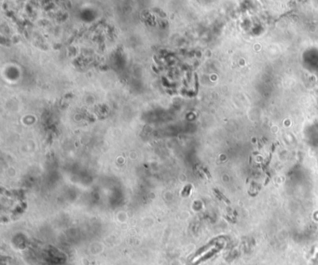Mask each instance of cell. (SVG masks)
Instances as JSON below:
<instances>
[{
    "label": "cell",
    "instance_id": "3",
    "mask_svg": "<svg viewBox=\"0 0 318 265\" xmlns=\"http://www.w3.org/2000/svg\"><path fill=\"white\" fill-rule=\"evenodd\" d=\"M216 193H217V195H218V197H219V198H221V199L224 201V202H226L227 204H230V202L227 199V198L226 197H225L222 194H220V193H218V192H216Z\"/></svg>",
    "mask_w": 318,
    "mask_h": 265
},
{
    "label": "cell",
    "instance_id": "1",
    "mask_svg": "<svg viewBox=\"0 0 318 265\" xmlns=\"http://www.w3.org/2000/svg\"><path fill=\"white\" fill-rule=\"evenodd\" d=\"M219 250H220V248H214L213 250H211L209 253H207V254H205V255H204L203 257H202L200 260H198V261H197V262H196L195 264H199V263H200V262H202V261H206V260L210 259V258H212V257H213V256H214L215 254H216V253H217V252H218V251H219Z\"/></svg>",
    "mask_w": 318,
    "mask_h": 265
},
{
    "label": "cell",
    "instance_id": "2",
    "mask_svg": "<svg viewBox=\"0 0 318 265\" xmlns=\"http://www.w3.org/2000/svg\"><path fill=\"white\" fill-rule=\"evenodd\" d=\"M214 244H215V242H213V241H212V242H210L209 244H207L206 245V246H205V247H202L201 249H199L198 251H197V252H196V254H195V256L194 257H197L198 255H200V254H202V253H203L204 252V251H206L208 248H210L212 246H214Z\"/></svg>",
    "mask_w": 318,
    "mask_h": 265
}]
</instances>
